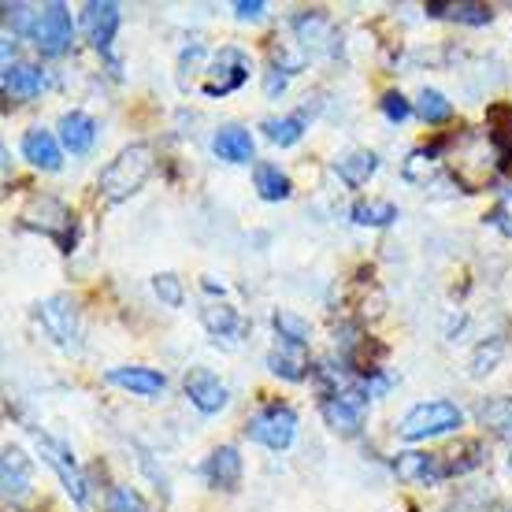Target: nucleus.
<instances>
[{
  "mask_svg": "<svg viewBox=\"0 0 512 512\" xmlns=\"http://www.w3.org/2000/svg\"><path fill=\"white\" fill-rule=\"evenodd\" d=\"M505 164H509V153H505L490 134H468L461 145L453 141L449 175H453V182H457L464 193H479L498 182Z\"/></svg>",
  "mask_w": 512,
  "mask_h": 512,
  "instance_id": "obj_1",
  "label": "nucleus"
},
{
  "mask_svg": "<svg viewBox=\"0 0 512 512\" xmlns=\"http://www.w3.org/2000/svg\"><path fill=\"white\" fill-rule=\"evenodd\" d=\"M153 167H156L153 145L149 141H134V145H127L112 164L104 167L101 179H97V190H101V197L108 205H119V201L134 197L149 182Z\"/></svg>",
  "mask_w": 512,
  "mask_h": 512,
  "instance_id": "obj_2",
  "label": "nucleus"
},
{
  "mask_svg": "<svg viewBox=\"0 0 512 512\" xmlns=\"http://www.w3.org/2000/svg\"><path fill=\"white\" fill-rule=\"evenodd\" d=\"M464 423V412L453 401H423L416 409L405 412V420L397 423V435L405 442H427V438L449 435Z\"/></svg>",
  "mask_w": 512,
  "mask_h": 512,
  "instance_id": "obj_3",
  "label": "nucleus"
},
{
  "mask_svg": "<svg viewBox=\"0 0 512 512\" xmlns=\"http://www.w3.org/2000/svg\"><path fill=\"white\" fill-rule=\"evenodd\" d=\"M19 219H23V227L49 234V238L60 242L64 253H71V242H75V216L67 212L64 201H56L49 193H38V197H30V205L19 212Z\"/></svg>",
  "mask_w": 512,
  "mask_h": 512,
  "instance_id": "obj_4",
  "label": "nucleus"
},
{
  "mask_svg": "<svg viewBox=\"0 0 512 512\" xmlns=\"http://www.w3.org/2000/svg\"><path fill=\"white\" fill-rule=\"evenodd\" d=\"M249 71H253V64H249V56H245L242 49H219L216 56H212V64H208L205 71V82H201V93L205 97H227V93L242 90L245 82H249Z\"/></svg>",
  "mask_w": 512,
  "mask_h": 512,
  "instance_id": "obj_5",
  "label": "nucleus"
},
{
  "mask_svg": "<svg viewBox=\"0 0 512 512\" xmlns=\"http://www.w3.org/2000/svg\"><path fill=\"white\" fill-rule=\"evenodd\" d=\"M71 38H75V23H71L67 4H60V0L45 4L38 15V26H34V49L45 60H56V56H64L71 49Z\"/></svg>",
  "mask_w": 512,
  "mask_h": 512,
  "instance_id": "obj_6",
  "label": "nucleus"
},
{
  "mask_svg": "<svg viewBox=\"0 0 512 512\" xmlns=\"http://www.w3.org/2000/svg\"><path fill=\"white\" fill-rule=\"evenodd\" d=\"M320 409H323V420L331 423V431L353 438L360 435V423H364V412H368V390L364 386H346L338 394L323 397Z\"/></svg>",
  "mask_w": 512,
  "mask_h": 512,
  "instance_id": "obj_7",
  "label": "nucleus"
},
{
  "mask_svg": "<svg viewBox=\"0 0 512 512\" xmlns=\"http://www.w3.org/2000/svg\"><path fill=\"white\" fill-rule=\"evenodd\" d=\"M245 435L253 438V442H260V446H268V449H286L297 435L294 409H290V405H268V409H260L253 420H249Z\"/></svg>",
  "mask_w": 512,
  "mask_h": 512,
  "instance_id": "obj_8",
  "label": "nucleus"
},
{
  "mask_svg": "<svg viewBox=\"0 0 512 512\" xmlns=\"http://www.w3.org/2000/svg\"><path fill=\"white\" fill-rule=\"evenodd\" d=\"M34 438H38V449H41V457H45V464L60 475V483H64V490L71 494V501H75V505H86V475H82V468L75 464L71 449L60 446V442L49 435H34Z\"/></svg>",
  "mask_w": 512,
  "mask_h": 512,
  "instance_id": "obj_9",
  "label": "nucleus"
},
{
  "mask_svg": "<svg viewBox=\"0 0 512 512\" xmlns=\"http://www.w3.org/2000/svg\"><path fill=\"white\" fill-rule=\"evenodd\" d=\"M38 316L45 323V331L64 349H71L78 342V312L71 305V297H49V301H41Z\"/></svg>",
  "mask_w": 512,
  "mask_h": 512,
  "instance_id": "obj_10",
  "label": "nucleus"
},
{
  "mask_svg": "<svg viewBox=\"0 0 512 512\" xmlns=\"http://www.w3.org/2000/svg\"><path fill=\"white\" fill-rule=\"evenodd\" d=\"M82 23H86V30H90V45L97 52H108L112 49V41H116V30L119 23H123V12H119V4H112V0H93V4H86L82 8Z\"/></svg>",
  "mask_w": 512,
  "mask_h": 512,
  "instance_id": "obj_11",
  "label": "nucleus"
},
{
  "mask_svg": "<svg viewBox=\"0 0 512 512\" xmlns=\"http://www.w3.org/2000/svg\"><path fill=\"white\" fill-rule=\"evenodd\" d=\"M182 386H186V397L193 401V409L205 412V416H212V412L227 405V386L219 383V375H212L208 368H190Z\"/></svg>",
  "mask_w": 512,
  "mask_h": 512,
  "instance_id": "obj_12",
  "label": "nucleus"
},
{
  "mask_svg": "<svg viewBox=\"0 0 512 512\" xmlns=\"http://www.w3.org/2000/svg\"><path fill=\"white\" fill-rule=\"evenodd\" d=\"M394 472L405 483H442V479H449L442 453H397Z\"/></svg>",
  "mask_w": 512,
  "mask_h": 512,
  "instance_id": "obj_13",
  "label": "nucleus"
},
{
  "mask_svg": "<svg viewBox=\"0 0 512 512\" xmlns=\"http://www.w3.org/2000/svg\"><path fill=\"white\" fill-rule=\"evenodd\" d=\"M0 483H4V498L8 501H23L30 494V483H34V475H30V457H26L23 449H4V464H0Z\"/></svg>",
  "mask_w": 512,
  "mask_h": 512,
  "instance_id": "obj_14",
  "label": "nucleus"
},
{
  "mask_svg": "<svg viewBox=\"0 0 512 512\" xmlns=\"http://www.w3.org/2000/svg\"><path fill=\"white\" fill-rule=\"evenodd\" d=\"M205 479L216 490H238V483H242V457H238V449L234 446L212 449L205 461Z\"/></svg>",
  "mask_w": 512,
  "mask_h": 512,
  "instance_id": "obj_15",
  "label": "nucleus"
},
{
  "mask_svg": "<svg viewBox=\"0 0 512 512\" xmlns=\"http://www.w3.org/2000/svg\"><path fill=\"white\" fill-rule=\"evenodd\" d=\"M427 15L453 19V23H464V26H487L490 19H494V8H490V4H479V0H431V4H427Z\"/></svg>",
  "mask_w": 512,
  "mask_h": 512,
  "instance_id": "obj_16",
  "label": "nucleus"
},
{
  "mask_svg": "<svg viewBox=\"0 0 512 512\" xmlns=\"http://www.w3.org/2000/svg\"><path fill=\"white\" fill-rule=\"evenodd\" d=\"M4 97L12 101H34L41 90H45V71L34 64H12L4 67Z\"/></svg>",
  "mask_w": 512,
  "mask_h": 512,
  "instance_id": "obj_17",
  "label": "nucleus"
},
{
  "mask_svg": "<svg viewBox=\"0 0 512 512\" xmlns=\"http://www.w3.org/2000/svg\"><path fill=\"white\" fill-rule=\"evenodd\" d=\"M23 156L34 167H41V171H60V164H64V153H60V138H52L49 130H41V127L26 130Z\"/></svg>",
  "mask_w": 512,
  "mask_h": 512,
  "instance_id": "obj_18",
  "label": "nucleus"
},
{
  "mask_svg": "<svg viewBox=\"0 0 512 512\" xmlns=\"http://www.w3.org/2000/svg\"><path fill=\"white\" fill-rule=\"evenodd\" d=\"M56 130H60V145L75 156H86L93 149V141H97V123L86 112H67Z\"/></svg>",
  "mask_w": 512,
  "mask_h": 512,
  "instance_id": "obj_19",
  "label": "nucleus"
},
{
  "mask_svg": "<svg viewBox=\"0 0 512 512\" xmlns=\"http://www.w3.org/2000/svg\"><path fill=\"white\" fill-rule=\"evenodd\" d=\"M268 368L286 383H301L308 379V346H290V342H279V346L268 353Z\"/></svg>",
  "mask_w": 512,
  "mask_h": 512,
  "instance_id": "obj_20",
  "label": "nucleus"
},
{
  "mask_svg": "<svg viewBox=\"0 0 512 512\" xmlns=\"http://www.w3.org/2000/svg\"><path fill=\"white\" fill-rule=\"evenodd\" d=\"M212 149H216L219 160H227V164H249L253 160V134L245 127H227L216 130V138H212Z\"/></svg>",
  "mask_w": 512,
  "mask_h": 512,
  "instance_id": "obj_21",
  "label": "nucleus"
},
{
  "mask_svg": "<svg viewBox=\"0 0 512 512\" xmlns=\"http://www.w3.org/2000/svg\"><path fill=\"white\" fill-rule=\"evenodd\" d=\"M375 171H379V156H375L372 149H353V153H346L334 164V175L346 182L349 190L368 186V179H372Z\"/></svg>",
  "mask_w": 512,
  "mask_h": 512,
  "instance_id": "obj_22",
  "label": "nucleus"
},
{
  "mask_svg": "<svg viewBox=\"0 0 512 512\" xmlns=\"http://www.w3.org/2000/svg\"><path fill=\"white\" fill-rule=\"evenodd\" d=\"M108 383L123 386V390H130V394H138V397H160L167 379L160 372H153V368H112V372H108Z\"/></svg>",
  "mask_w": 512,
  "mask_h": 512,
  "instance_id": "obj_23",
  "label": "nucleus"
},
{
  "mask_svg": "<svg viewBox=\"0 0 512 512\" xmlns=\"http://www.w3.org/2000/svg\"><path fill=\"white\" fill-rule=\"evenodd\" d=\"M294 34L305 45V52L327 49V41H334V26L323 12H301L294 19Z\"/></svg>",
  "mask_w": 512,
  "mask_h": 512,
  "instance_id": "obj_24",
  "label": "nucleus"
},
{
  "mask_svg": "<svg viewBox=\"0 0 512 512\" xmlns=\"http://www.w3.org/2000/svg\"><path fill=\"white\" fill-rule=\"evenodd\" d=\"M475 420H479V427L490 431V435L509 438L512 435V397H487V401H479Z\"/></svg>",
  "mask_w": 512,
  "mask_h": 512,
  "instance_id": "obj_25",
  "label": "nucleus"
},
{
  "mask_svg": "<svg viewBox=\"0 0 512 512\" xmlns=\"http://www.w3.org/2000/svg\"><path fill=\"white\" fill-rule=\"evenodd\" d=\"M253 186L264 201H286L294 186L286 179V171H279V164H256L253 167Z\"/></svg>",
  "mask_w": 512,
  "mask_h": 512,
  "instance_id": "obj_26",
  "label": "nucleus"
},
{
  "mask_svg": "<svg viewBox=\"0 0 512 512\" xmlns=\"http://www.w3.org/2000/svg\"><path fill=\"white\" fill-rule=\"evenodd\" d=\"M308 119H312L308 108H301V112H294V116L268 119V123H264V134H268V141H275V145H297L301 134L308 130Z\"/></svg>",
  "mask_w": 512,
  "mask_h": 512,
  "instance_id": "obj_27",
  "label": "nucleus"
},
{
  "mask_svg": "<svg viewBox=\"0 0 512 512\" xmlns=\"http://www.w3.org/2000/svg\"><path fill=\"white\" fill-rule=\"evenodd\" d=\"M201 323H205L208 334H216V338H231V334H242L245 331L242 316H238L231 305H216V301L201 308Z\"/></svg>",
  "mask_w": 512,
  "mask_h": 512,
  "instance_id": "obj_28",
  "label": "nucleus"
},
{
  "mask_svg": "<svg viewBox=\"0 0 512 512\" xmlns=\"http://www.w3.org/2000/svg\"><path fill=\"white\" fill-rule=\"evenodd\" d=\"M271 64H275V71H282V75H297L301 67L308 64V52L301 41H271Z\"/></svg>",
  "mask_w": 512,
  "mask_h": 512,
  "instance_id": "obj_29",
  "label": "nucleus"
},
{
  "mask_svg": "<svg viewBox=\"0 0 512 512\" xmlns=\"http://www.w3.org/2000/svg\"><path fill=\"white\" fill-rule=\"evenodd\" d=\"M394 219H397L394 201H375V197H368V201L353 205V223H360V227H390Z\"/></svg>",
  "mask_w": 512,
  "mask_h": 512,
  "instance_id": "obj_30",
  "label": "nucleus"
},
{
  "mask_svg": "<svg viewBox=\"0 0 512 512\" xmlns=\"http://www.w3.org/2000/svg\"><path fill=\"white\" fill-rule=\"evenodd\" d=\"M442 149H446V141H438V145H431V149H416V153H409V160H405V179L427 186V179L435 175V167H438L435 156L442 153Z\"/></svg>",
  "mask_w": 512,
  "mask_h": 512,
  "instance_id": "obj_31",
  "label": "nucleus"
},
{
  "mask_svg": "<svg viewBox=\"0 0 512 512\" xmlns=\"http://www.w3.org/2000/svg\"><path fill=\"white\" fill-rule=\"evenodd\" d=\"M271 323H275V334H279V342H290V346H308V334H312L308 320H301V316H294V312L279 308V312L271 316Z\"/></svg>",
  "mask_w": 512,
  "mask_h": 512,
  "instance_id": "obj_32",
  "label": "nucleus"
},
{
  "mask_svg": "<svg viewBox=\"0 0 512 512\" xmlns=\"http://www.w3.org/2000/svg\"><path fill=\"white\" fill-rule=\"evenodd\" d=\"M501 353H505V338L498 334V338L483 342V346L472 353V360H468V375H472V379H483V375H490L494 368H498Z\"/></svg>",
  "mask_w": 512,
  "mask_h": 512,
  "instance_id": "obj_33",
  "label": "nucleus"
},
{
  "mask_svg": "<svg viewBox=\"0 0 512 512\" xmlns=\"http://www.w3.org/2000/svg\"><path fill=\"white\" fill-rule=\"evenodd\" d=\"M416 116H420L423 123L438 127V123H449V116H453V104H449L438 90H423L420 101H416Z\"/></svg>",
  "mask_w": 512,
  "mask_h": 512,
  "instance_id": "obj_34",
  "label": "nucleus"
},
{
  "mask_svg": "<svg viewBox=\"0 0 512 512\" xmlns=\"http://www.w3.org/2000/svg\"><path fill=\"white\" fill-rule=\"evenodd\" d=\"M487 123H490V138L498 141L505 153H512V108L509 104H494L487 112Z\"/></svg>",
  "mask_w": 512,
  "mask_h": 512,
  "instance_id": "obj_35",
  "label": "nucleus"
},
{
  "mask_svg": "<svg viewBox=\"0 0 512 512\" xmlns=\"http://www.w3.org/2000/svg\"><path fill=\"white\" fill-rule=\"evenodd\" d=\"M442 457H446V475H464V472H472L475 464L483 461V446H479V442H464L461 449L442 453Z\"/></svg>",
  "mask_w": 512,
  "mask_h": 512,
  "instance_id": "obj_36",
  "label": "nucleus"
},
{
  "mask_svg": "<svg viewBox=\"0 0 512 512\" xmlns=\"http://www.w3.org/2000/svg\"><path fill=\"white\" fill-rule=\"evenodd\" d=\"M153 290L167 308H182V301H186V294H182V279L179 275H171V271H160V275H156Z\"/></svg>",
  "mask_w": 512,
  "mask_h": 512,
  "instance_id": "obj_37",
  "label": "nucleus"
},
{
  "mask_svg": "<svg viewBox=\"0 0 512 512\" xmlns=\"http://www.w3.org/2000/svg\"><path fill=\"white\" fill-rule=\"evenodd\" d=\"M108 512H153L149 501L141 498L134 487H116L108 494Z\"/></svg>",
  "mask_w": 512,
  "mask_h": 512,
  "instance_id": "obj_38",
  "label": "nucleus"
},
{
  "mask_svg": "<svg viewBox=\"0 0 512 512\" xmlns=\"http://www.w3.org/2000/svg\"><path fill=\"white\" fill-rule=\"evenodd\" d=\"M38 15H41V8L34 12L30 4H4V19H8V26H15V34H30V38H34Z\"/></svg>",
  "mask_w": 512,
  "mask_h": 512,
  "instance_id": "obj_39",
  "label": "nucleus"
},
{
  "mask_svg": "<svg viewBox=\"0 0 512 512\" xmlns=\"http://www.w3.org/2000/svg\"><path fill=\"white\" fill-rule=\"evenodd\" d=\"M487 223H490V227H498V231L505 234V238H512V186L505 193H501L498 205H494L487 212Z\"/></svg>",
  "mask_w": 512,
  "mask_h": 512,
  "instance_id": "obj_40",
  "label": "nucleus"
},
{
  "mask_svg": "<svg viewBox=\"0 0 512 512\" xmlns=\"http://www.w3.org/2000/svg\"><path fill=\"white\" fill-rule=\"evenodd\" d=\"M383 116L390 119V123H405V119L412 116V104L401 97V93H386L383 97Z\"/></svg>",
  "mask_w": 512,
  "mask_h": 512,
  "instance_id": "obj_41",
  "label": "nucleus"
},
{
  "mask_svg": "<svg viewBox=\"0 0 512 512\" xmlns=\"http://www.w3.org/2000/svg\"><path fill=\"white\" fill-rule=\"evenodd\" d=\"M264 12H268L264 0H238L234 4V19L238 23H256V19H264Z\"/></svg>",
  "mask_w": 512,
  "mask_h": 512,
  "instance_id": "obj_42",
  "label": "nucleus"
},
{
  "mask_svg": "<svg viewBox=\"0 0 512 512\" xmlns=\"http://www.w3.org/2000/svg\"><path fill=\"white\" fill-rule=\"evenodd\" d=\"M286 78H290V75H282V71H275V67H271L268 78H264V93H268V97L282 93V90H286Z\"/></svg>",
  "mask_w": 512,
  "mask_h": 512,
  "instance_id": "obj_43",
  "label": "nucleus"
}]
</instances>
